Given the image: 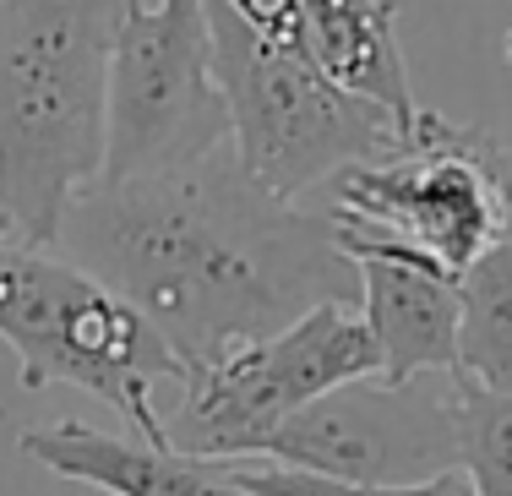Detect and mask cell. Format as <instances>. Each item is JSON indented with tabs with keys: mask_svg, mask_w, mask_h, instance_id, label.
I'll list each match as a JSON object with an SVG mask.
<instances>
[{
	"mask_svg": "<svg viewBox=\"0 0 512 496\" xmlns=\"http://www.w3.org/2000/svg\"><path fill=\"white\" fill-rule=\"evenodd\" d=\"M55 251L131 300L186 371L284 333L327 300H360L333 219L262 191L235 148L169 175L93 180L71 197Z\"/></svg>",
	"mask_w": 512,
	"mask_h": 496,
	"instance_id": "1",
	"label": "cell"
},
{
	"mask_svg": "<svg viewBox=\"0 0 512 496\" xmlns=\"http://www.w3.org/2000/svg\"><path fill=\"white\" fill-rule=\"evenodd\" d=\"M137 0H0V219L55 246L71 197L104 175L109 50Z\"/></svg>",
	"mask_w": 512,
	"mask_h": 496,
	"instance_id": "2",
	"label": "cell"
},
{
	"mask_svg": "<svg viewBox=\"0 0 512 496\" xmlns=\"http://www.w3.org/2000/svg\"><path fill=\"white\" fill-rule=\"evenodd\" d=\"M0 344L17 355L28 393L66 382L115 409L137 442L169 447L164 404H175L191 371L158 328L104 278L55 246L0 240Z\"/></svg>",
	"mask_w": 512,
	"mask_h": 496,
	"instance_id": "3",
	"label": "cell"
},
{
	"mask_svg": "<svg viewBox=\"0 0 512 496\" xmlns=\"http://www.w3.org/2000/svg\"><path fill=\"white\" fill-rule=\"evenodd\" d=\"M213 28V77L229 104V148L262 191L306 202L344 169L387 159L409 137L382 104L344 93L311 66L295 44H273L207 0Z\"/></svg>",
	"mask_w": 512,
	"mask_h": 496,
	"instance_id": "4",
	"label": "cell"
},
{
	"mask_svg": "<svg viewBox=\"0 0 512 496\" xmlns=\"http://www.w3.org/2000/svg\"><path fill=\"white\" fill-rule=\"evenodd\" d=\"M322 213L463 278L512 229L507 153L491 131L420 110L414 131L387 159L355 164L322 186Z\"/></svg>",
	"mask_w": 512,
	"mask_h": 496,
	"instance_id": "5",
	"label": "cell"
},
{
	"mask_svg": "<svg viewBox=\"0 0 512 496\" xmlns=\"http://www.w3.org/2000/svg\"><path fill=\"white\" fill-rule=\"evenodd\" d=\"M229 148V104L213 77L207 0H137L109 50L104 175H169Z\"/></svg>",
	"mask_w": 512,
	"mask_h": 496,
	"instance_id": "6",
	"label": "cell"
},
{
	"mask_svg": "<svg viewBox=\"0 0 512 496\" xmlns=\"http://www.w3.org/2000/svg\"><path fill=\"white\" fill-rule=\"evenodd\" d=\"M360 377H382L376 338L355 306L327 300L284 333L191 371L180 398L164 409L169 447L191 458H256L284 420Z\"/></svg>",
	"mask_w": 512,
	"mask_h": 496,
	"instance_id": "7",
	"label": "cell"
},
{
	"mask_svg": "<svg viewBox=\"0 0 512 496\" xmlns=\"http://www.w3.org/2000/svg\"><path fill=\"white\" fill-rule=\"evenodd\" d=\"M256 458L327 480H355V486H414L447 475L458 469L453 371L447 387H431V377L344 382L306 404L295 420H284Z\"/></svg>",
	"mask_w": 512,
	"mask_h": 496,
	"instance_id": "8",
	"label": "cell"
},
{
	"mask_svg": "<svg viewBox=\"0 0 512 496\" xmlns=\"http://www.w3.org/2000/svg\"><path fill=\"white\" fill-rule=\"evenodd\" d=\"M333 235L360 273V317L376 338L382 377L414 382L436 377V371H458V278H447L409 246H393L371 229L333 219Z\"/></svg>",
	"mask_w": 512,
	"mask_h": 496,
	"instance_id": "9",
	"label": "cell"
},
{
	"mask_svg": "<svg viewBox=\"0 0 512 496\" xmlns=\"http://www.w3.org/2000/svg\"><path fill=\"white\" fill-rule=\"evenodd\" d=\"M22 458L55 469L60 480H77L104 496H251L224 475L218 458H191L175 447L120 442L82 420H50L17 437Z\"/></svg>",
	"mask_w": 512,
	"mask_h": 496,
	"instance_id": "10",
	"label": "cell"
},
{
	"mask_svg": "<svg viewBox=\"0 0 512 496\" xmlns=\"http://www.w3.org/2000/svg\"><path fill=\"white\" fill-rule=\"evenodd\" d=\"M295 50L344 93L382 104L404 131H414L425 104L414 99L409 60L398 44V0H300Z\"/></svg>",
	"mask_w": 512,
	"mask_h": 496,
	"instance_id": "11",
	"label": "cell"
},
{
	"mask_svg": "<svg viewBox=\"0 0 512 496\" xmlns=\"http://www.w3.org/2000/svg\"><path fill=\"white\" fill-rule=\"evenodd\" d=\"M458 371L512 398V235L458 278Z\"/></svg>",
	"mask_w": 512,
	"mask_h": 496,
	"instance_id": "12",
	"label": "cell"
},
{
	"mask_svg": "<svg viewBox=\"0 0 512 496\" xmlns=\"http://www.w3.org/2000/svg\"><path fill=\"white\" fill-rule=\"evenodd\" d=\"M453 426L474 496H512V398L453 371Z\"/></svg>",
	"mask_w": 512,
	"mask_h": 496,
	"instance_id": "13",
	"label": "cell"
},
{
	"mask_svg": "<svg viewBox=\"0 0 512 496\" xmlns=\"http://www.w3.org/2000/svg\"><path fill=\"white\" fill-rule=\"evenodd\" d=\"M218 464H224V475L251 496H474L463 469L414 480V486H355V480L306 475V469H284V464H267V458H218Z\"/></svg>",
	"mask_w": 512,
	"mask_h": 496,
	"instance_id": "14",
	"label": "cell"
},
{
	"mask_svg": "<svg viewBox=\"0 0 512 496\" xmlns=\"http://www.w3.org/2000/svg\"><path fill=\"white\" fill-rule=\"evenodd\" d=\"M229 6L246 28H256L262 39L273 44H295V28H300V0H218Z\"/></svg>",
	"mask_w": 512,
	"mask_h": 496,
	"instance_id": "15",
	"label": "cell"
},
{
	"mask_svg": "<svg viewBox=\"0 0 512 496\" xmlns=\"http://www.w3.org/2000/svg\"><path fill=\"white\" fill-rule=\"evenodd\" d=\"M502 60H507V66H512V28H507V44H502Z\"/></svg>",
	"mask_w": 512,
	"mask_h": 496,
	"instance_id": "16",
	"label": "cell"
},
{
	"mask_svg": "<svg viewBox=\"0 0 512 496\" xmlns=\"http://www.w3.org/2000/svg\"><path fill=\"white\" fill-rule=\"evenodd\" d=\"M507 202H512V153H507Z\"/></svg>",
	"mask_w": 512,
	"mask_h": 496,
	"instance_id": "17",
	"label": "cell"
},
{
	"mask_svg": "<svg viewBox=\"0 0 512 496\" xmlns=\"http://www.w3.org/2000/svg\"><path fill=\"white\" fill-rule=\"evenodd\" d=\"M6 235H11V224H6V219H0V240H6Z\"/></svg>",
	"mask_w": 512,
	"mask_h": 496,
	"instance_id": "18",
	"label": "cell"
}]
</instances>
